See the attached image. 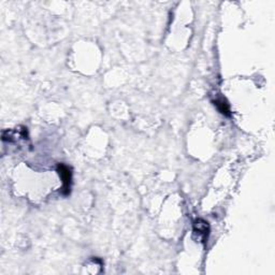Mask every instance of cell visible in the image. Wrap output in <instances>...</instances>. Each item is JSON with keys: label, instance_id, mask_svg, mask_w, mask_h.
Instances as JSON below:
<instances>
[{"label": "cell", "instance_id": "cell-1", "mask_svg": "<svg viewBox=\"0 0 275 275\" xmlns=\"http://www.w3.org/2000/svg\"><path fill=\"white\" fill-rule=\"evenodd\" d=\"M193 237L197 242L206 244L210 234V225L207 220L198 218L193 221Z\"/></svg>", "mask_w": 275, "mask_h": 275}, {"label": "cell", "instance_id": "cell-2", "mask_svg": "<svg viewBox=\"0 0 275 275\" xmlns=\"http://www.w3.org/2000/svg\"><path fill=\"white\" fill-rule=\"evenodd\" d=\"M57 172L61 181H63V188H61V191H63L64 196H68L71 189V183H72V172H71V169L68 166L63 164L58 165Z\"/></svg>", "mask_w": 275, "mask_h": 275}, {"label": "cell", "instance_id": "cell-3", "mask_svg": "<svg viewBox=\"0 0 275 275\" xmlns=\"http://www.w3.org/2000/svg\"><path fill=\"white\" fill-rule=\"evenodd\" d=\"M213 103H214L216 105V108L217 110L221 113V114H224L226 115V116H230V105L229 103L226 101L225 98H218L216 100L213 101Z\"/></svg>", "mask_w": 275, "mask_h": 275}]
</instances>
